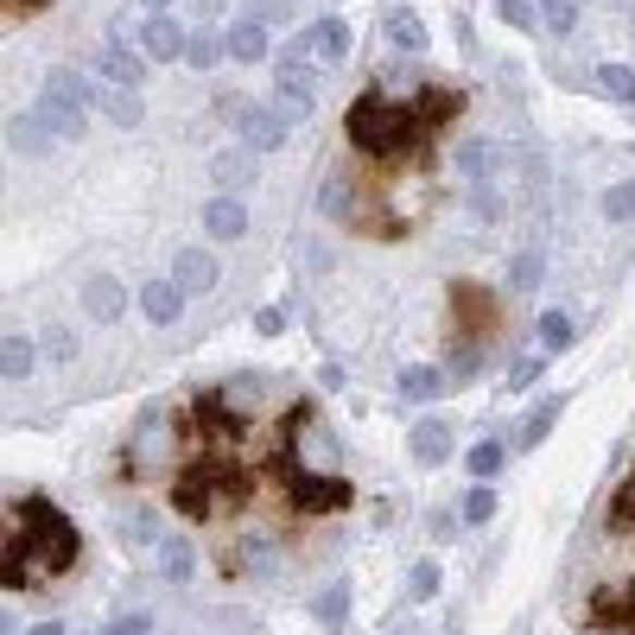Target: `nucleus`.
Returning a JSON list of instances; mask_svg holds the SVG:
<instances>
[{
  "mask_svg": "<svg viewBox=\"0 0 635 635\" xmlns=\"http://www.w3.org/2000/svg\"><path fill=\"white\" fill-rule=\"evenodd\" d=\"M13 540L33 553L38 578H64V572L83 560V534H76V522L51 502V496H20V502H13Z\"/></svg>",
  "mask_w": 635,
  "mask_h": 635,
  "instance_id": "obj_1",
  "label": "nucleus"
},
{
  "mask_svg": "<svg viewBox=\"0 0 635 635\" xmlns=\"http://www.w3.org/2000/svg\"><path fill=\"white\" fill-rule=\"evenodd\" d=\"M343 134H350V147L369 152V159H394V152L426 147V127H419L413 102H388L381 89H363V96L350 102V114H343Z\"/></svg>",
  "mask_w": 635,
  "mask_h": 635,
  "instance_id": "obj_2",
  "label": "nucleus"
},
{
  "mask_svg": "<svg viewBox=\"0 0 635 635\" xmlns=\"http://www.w3.org/2000/svg\"><path fill=\"white\" fill-rule=\"evenodd\" d=\"M242 496H248V477H242L229 457H217V451H204L197 464H185V471L172 477V502H179L185 522H217V515L235 509Z\"/></svg>",
  "mask_w": 635,
  "mask_h": 635,
  "instance_id": "obj_3",
  "label": "nucleus"
},
{
  "mask_svg": "<svg viewBox=\"0 0 635 635\" xmlns=\"http://www.w3.org/2000/svg\"><path fill=\"white\" fill-rule=\"evenodd\" d=\"M280 477H286V489H293V509H305V515H337V509H350L356 502V484L350 477H312V471H300L293 457H280Z\"/></svg>",
  "mask_w": 635,
  "mask_h": 635,
  "instance_id": "obj_4",
  "label": "nucleus"
},
{
  "mask_svg": "<svg viewBox=\"0 0 635 635\" xmlns=\"http://www.w3.org/2000/svg\"><path fill=\"white\" fill-rule=\"evenodd\" d=\"M96 76H109L114 89H141L147 83V51H127V38L109 26L102 45H96Z\"/></svg>",
  "mask_w": 635,
  "mask_h": 635,
  "instance_id": "obj_5",
  "label": "nucleus"
},
{
  "mask_svg": "<svg viewBox=\"0 0 635 635\" xmlns=\"http://www.w3.org/2000/svg\"><path fill=\"white\" fill-rule=\"evenodd\" d=\"M451 318H457V337L484 343V337L496 331V293L471 286V280H457V286H451Z\"/></svg>",
  "mask_w": 635,
  "mask_h": 635,
  "instance_id": "obj_6",
  "label": "nucleus"
},
{
  "mask_svg": "<svg viewBox=\"0 0 635 635\" xmlns=\"http://www.w3.org/2000/svg\"><path fill=\"white\" fill-rule=\"evenodd\" d=\"M293 127H300V121L280 109V102H255V109H242V147L273 152V147H286Z\"/></svg>",
  "mask_w": 635,
  "mask_h": 635,
  "instance_id": "obj_7",
  "label": "nucleus"
},
{
  "mask_svg": "<svg viewBox=\"0 0 635 635\" xmlns=\"http://www.w3.org/2000/svg\"><path fill=\"white\" fill-rule=\"evenodd\" d=\"M591 623H598L603 635L610 630H635V578H610V585L591 591Z\"/></svg>",
  "mask_w": 635,
  "mask_h": 635,
  "instance_id": "obj_8",
  "label": "nucleus"
},
{
  "mask_svg": "<svg viewBox=\"0 0 635 635\" xmlns=\"http://www.w3.org/2000/svg\"><path fill=\"white\" fill-rule=\"evenodd\" d=\"M141 51H147L152 64H179L191 51V33L172 20V13H147V26H141Z\"/></svg>",
  "mask_w": 635,
  "mask_h": 635,
  "instance_id": "obj_9",
  "label": "nucleus"
},
{
  "mask_svg": "<svg viewBox=\"0 0 635 635\" xmlns=\"http://www.w3.org/2000/svg\"><path fill=\"white\" fill-rule=\"evenodd\" d=\"M273 102L293 114V121H305V114L318 109V76L305 71V64H280V76H273Z\"/></svg>",
  "mask_w": 635,
  "mask_h": 635,
  "instance_id": "obj_10",
  "label": "nucleus"
},
{
  "mask_svg": "<svg viewBox=\"0 0 635 635\" xmlns=\"http://www.w3.org/2000/svg\"><path fill=\"white\" fill-rule=\"evenodd\" d=\"M413 114H419V127H426V134H439V127H451V121L464 114V96L445 89V83H426V89L413 96Z\"/></svg>",
  "mask_w": 635,
  "mask_h": 635,
  "instance_id": "obj_11",
  "label": "nucleus"
},
{
  "mask_svg": "<svg viewBox=\"0 0 635 635\" xmlns=\"http://www.w3.org/2000/svg\"><path fill=\"white\" fill-rule=\"evenodd\" d=\"M185 286H179V280H172V273H166V280H147V286H141V312H147V325H179V312H185Z\"/></svg>",
  "mask_w": 635,
  "mask_h": 635,
  "instance_id": "obj_12",
  "label": "nucleus"
},
{
  "mask_svg": "<svg viewBox=\"0 0 635 635\" xmlns=\"http://www.w3.org/2000/svg\"><path fill=\"white\" fill-rule=\"evenodd\" d=\"M210 179L223 185V197L248 191V185H255V147H223V152H210Z\"/></svg>",
  "mask_w": 635,
  "mask_h": 635,
  "instance_id": "obj_13",
  "label": "nucleus"
},
{
  "mask_svg": "<svg viewBox=\"0 0 635 635\" xmlns=\"http://www.w3.org/2000/svg\"><path fill=\"white\" fill-rule=\"evenodd\" d=\"M33 114L51 127V141H83V134H89V109H71V102H58V96H45V89H38Z\"/></svg>",
  "mask_w": 635,
  "mask_h": 635,
  "instance_id": "obj_14",
  "label": "nucleus"
},
{
  "mask_svg": "<svg viewBox=\"0 0 635 635\" xmlns=\"http://www.w3.org/2000/svg\"><path fill=\"white\" fill-rule=\"evenodd\" d=\"M204 229H210L217 242H242V235H248V204H242V197H210V204H204Z\"/></svg>",
  "mask_w": 635,
  "mask_h": 635,
  "instance_id": "obj_15",
  "label": "nucleus"
},
{
  "mask_svg": "<svg viewBox=\"0 0 635 635\" xmlns=\"http://www.w3.org/2000/svg\"><path fill=\"white\" fill-rule=\"evenodd\" d=\"M83 312H89V318H102V325H114V318L127 312V286H121V280H109V273L83 280Z\"/></svg>",
  "mask_w": 635,
  "mask_h": 635,
  "instance_id": "obj_16",
  "label": "nucleus"
},
{
  "mask_svg": "<svg viewBox=\"0 0 635 635\" xmlns=\"http://www.w3.org/2000/svg\"><path fill=\"white\" fill-rule=\"evenodd\" d=\"M172 280H179L185 293H210V286H217V255H210V248H179Z\"/></svg>",
  "mask_w": 635,
  "mask_h": 635,
  "instance_id": "obj_17",
  "label": "nucleus"
},
{
  "mask_svg": "<svg viewBox=\"0 0 635 635\" xmlns=\"http://www.w3.org/2000/svg\"><path fill=\"white\" fill-rule=\"evenodd\" d=\"M407 445H413V457H419L426 471H439V464L451 457V426H445V419H419Z\"/></svg>",
  "mask_w": 635,
  "mask_h": 635,
  "instance_id": "obj_18",
  "label": "nucleus"
},
{
  "mask_svg": "<svg viewBox=\"0 0 635 635\" xmlns=\"http://www.w3.org/2000/svg\"><path fill=\"white\" fill-rule=\"evenodd\" d=\"M38 356H45V350H38L26 331H7V337H0V375H7V381H26V375L38 369Z\"/></svg>",
  "mask_w": 635,
  "mask_h": 635,
  "instance_id": "obj_19",
  "label": "nucleus"
},
{
  "mask_svg": "<svg viewBox=\"0 0 635 635\" xmlns=\"http://www.w3.org/2000/svg\"><path fill=\"white\" fill-rule=\"evenodd\" d=\"M496 166H502V152L489 147V141H457V179H464V185L484 191Z\"/></svg>",
  "mask_w": 635,
  "mask_h": 635,
  "instance_id": "obj_20",
  "label": "nucleus"
},
{
  "mask_svg": "<svg viewBox=\"0 0 635 635\" xmlns=\"http://www.w3.org/2000/svg\"><path fill=\"white\" fill-rule=\"evenodd\" d=\"M223 45H229V58H235V64H261L267 51H273V45H267V26H261V20H235Z\"/></svg>",
  "mask_w": 635,
  "mask_h": 635,
  "instance_id": "obj_21",
  "label": "nucleus"
},
{
  "mask_svg": "<svg viewBox=\"0 0 635 635\" xmlns=\"http://www.w3.org/2000/svg\"><path fill=\"white\" fill-rule=\"evenodd\" d=\"M96 89H102V83H89L83 71H51L45 76V96H58V102H71V109H89V114H96Z\"/></svg>",
  "mask_w": 635,
  "mask_h": 635,
  "instance_id": "obj_22",
  "label": "nucleus"
},
{
  "mask_svg": "<svg viewBox=\"0 0 635 635\" xmlns=\"http://www.w3.org/2000/svg\"><path fill=\"white\" fill-rule=\"evenodd\" d=\"M305 33H312V58H325V64H343V51H350V26H343L337 13L312 20Z\"/></svg>",
  "mask_w": 635,
  "mask_h": 635,
  "instance_id": "obj_23",
  "label": "nucleus"
},
{
  "mask_svg": "<svg viewBox=\"0 0 635 635\" xmlns=\"http://www.w3.org/2000/svg\"><path fill=\"white\" fill-rule=\"evenodd\" d=\"M560 413H565V401H560V394H547V401H540V407H534V413H527V419H522V432H515V451H534V445H547V432L560 426Z\"/></svg>",
  "mask_w": 635,
  "mask_h": 635,
  "instance_id": "obj_24",
  "label": "nucleus"
},
{
  "mask_svg": "<svg viewBox=\"0 0 635 635\" xmlns=\"http://www.w3.org/2000/svg\"><path fill=\"white\" fill-rule=\"evenodd\" d=\"M318 210L337 217V223H356V185H350L343 172H325V185H318Z\"/></svg>",
  "mask_w": 635,
  "mask_h": 635,
  "instance_id": "obj_25",
  "label": "nucleus"
},
{
  "mask_svg": "<svg viewBox=\"0 0 635 635\" xmlns=\"http://www.w3.org/2000/svg\"><path fill=\"white\" fill-rule=\"evenodd\" d=\"M0 585L7 591H38V565H33V553L7 534V560H0Z\"/></svg>",
  "mask_w": 635,
  "mask_h": 635,
  "instance_id": "obj_26",
  "label": "nucleus"
},
{
  "mask_svg": "<svg viewBox=\"0 0 635 635\" xmlns=\"http://www.w3.org/2000/svg\"><path fill=\"white\" fill-rule=\"evenodd\" d=\"M96 109H102V121H114V127H141V96H134V89L102 83V89H96Z\"/></svg>",
  "mask_w": 635,
  "mask_h": 635,
  "instance_id": "obj_27",
  "label": "nucleus"
},
{
  "mask_svg": "<svg viewBox=\"0 0 635 635\" xmlns=\"http://www.w3.org/2000/svg\"><path fill=\"white\" fill-rule=\"evenodd\" d=\"M477 369H484V343H471V337H451V350H445V375H451V388L477 381Z\"/></svg>",
  "mask_w": 635,
  "mask_h": 635,
  "instance_id": "obj_28",
  "label": "nucleus"
},
{
  "mask_svg": "<svg viewBox=\"0 0 635 635\" xmlns=\"http://www.w3.org/2000/svg\"><path fill=\"white\" fill-rule=\"evenodd\" d=\"M445 388H451V375H445V369H407V375H401V394H407L413 407H426V401H439Z\"/></svg>",
  "mask_w": 635,
  "mask_h": 635,
  "instance_id": "obj_29",
  "label": "nucleus"
},
{
  "mask_svg": "<svg viewBox=\"0 0 635 635\" xmlns=\"http://www.w3.org/2000/svg\"><path fill=\"white\" fill-rule=\"evenodd\" d=\"M312 616H318L325 630H343V616H350V585H343V578H331V585L312 598Z\"/></svg>",
  "mask_w": 635,
  "mask_h": 635,
  "instance_id": "obj_30",
  "label": "nucleus"
},
{
  "mask_svg": "<svg viewBox=\"0 0 635 635\" xmlns=\"http://www.w3.org/2000/svg\"><path fill=\"white\" fill-rule=\"evenodd\" d=\"M7 141H13V152H26V159H33V152H45V147H51V127H45L38 114H13Z\"/></svg>",
  "mask_w": 635,
  "mask_h": 635,
  "instance_id": "obj_31",
  "label": "nucleus"
},
{
  "mask_svg": "<svg viewBox=\"0 0 635 635\" xmlns=\"http://www.w3.org/2000/svg\"><path fill=\"white\" fill-rule=\"evenodd\" d=\"M540 280H547V255H540V248H522V255H509V286H515V293H534Z\"/></svg>",
  "mask_w": 635,
  "mask_h": 635,
  "instance_id": "obj_32",
  "label": "nucleus"
},
{
  "mask_svg": "<svg viewBox=\"0 0 635 635\" xmlns=\"http://www.w3.org/2000/svg\"><path fill=\"white\" fill-rule=\"evenodd\" d=\"M502 464H509V451H502V439H484V445H471V457H464V471H471L477 484H489V477H502Z\"/></svg>",
  "mask_w": 635,
  "mask_h": 635,
  "instance_id": "obj_33",
  "label": "nucleus"
},
{
  "mask_svg": "<svg viewBox=\"0 0 635 635\" xmlns=\"http://www.w3.org/2000/svg\"><path fill=\"white\" fill-rule=\"evenodd\" d=\"M388 38H394L401 51H426V20H419V13H388Z\"/></svg>",
  "mask_w": 635,
  "mask_h": 635,
  "instance_id": "obj_34",
  "label": "nucleus"
},
{
  "mask_svg": "<svg viewBox=\"0 0 635 635\" xmlns=\"http://www.w3.org/2000/svg\"><path fill=\"white\" fill-rule=\"evenodd\" d=\"M578 343V325L565 312H540V350H572Z\"/></svg>",
  "mask_w": 635,
  "mask_h": 635,
  "instance_id": "obj_35",
  "label": "nucleus"
},
{
  "mask_svg": "<svg viewBox=\"0 0 635 635\" xmlns=\"http://www.w3.org/2000/svg\"><path fill=\"white\" fill-rule=\"evenodd\" d=\"M159 572H166L172 585H185V578H191V547L179 540V534H172V540H159Z\"/></svg>",
  "mask_w": 635,
  "mask_h": 635,
  "instance_id": "obj_36",
  "label": "nucleus"
},
{
  "mask_svg": "<svg viewBox=\"0 0 635 635\" xmlns=\"http://www.w3.org/2000/svg\"><path fill=\"white\" fill-rule=\"evenodd\" d=\"M439 585H445V578H439V560H419L407 572V598L413 603H432V598H439Z\"/></svg>",
  "mask_w": 635,
  "mask_h": 635,
  "instance_id": "obj_37",
  "label": "nucleus"
},
{
  "mask_svg": "<svg viewBox=\"0 0 635 635\" xmlns=\"http://www.w3.org/2000/svg\"><path fill=\"white\" fill-rule=\"evenodd\" d=\"M603 217L610 223H635V179H616V185L603 191Z\"/></svg>",
  "mask_w": 635,
  "mask_h": 635,
  "instance_id": "obj_38",
  "label": "nucleus"
},
{
  "mask_svg": "<svg viewBox=\"0 0 635 635\" xmlns=\"http://www.w3.org/2000/svg\"><path fill=\"white\" fill-rule=\"evenodd\" d=\"M540 33H578V0H547L540 7Z\"/></svg>",
  "mask_w": 635,
  "mask_h": 635,
  "instance_id": "obj_39",
  "label": "nucleus"
},
{
  "mask_svg": "<svg viewBox=\"0 0 635 635\" xmlns=\"http://www.w3.org/2000/svg\"><path fill=\"white\" fill-rule=\"evenodd\" d=\"M38 350H45V363H76V331H64V325H51V331L38 337Z\"/></svg>",
  "mask_w": 635,
  "mask_h": 635,
  "instance_id": "obj_40",
  "label": "nucleus"
},
{
  "mask_svg": "<svg viewBox=\"0 0 635 635\" xmlns=\"http://www.w3.org/2000/svg\"><path fill=\"white\" fill-rule=\"evenodd\" d=\"M223 51H229L223 38H210V33H191V51H185V64H191V71H210V64H217Z\"/></svg>",
  "mask_w": 635,
  "mask_h": 635,
  "instance_id": "obj_41",
  "label": "nucleus"
},
{
  "mask_svg": "<svg viewBox=\"0 0 635 635\" xmlns=\"http://www.w3.org/2000/svg\"><path fill=\"white\" fill-rule=\"evenodd\" d=\"M598 83H603V96H616V102H635V71H630V64H603Z\"/></svg>",
  "mask_w": 635,
  "mask_h": 635,
  "instance_id": "obj_42",
  "label": "nucleus"
},
{
  "mask_svg": "<svg viewBox=\"0 0 635 635\" xmlns=\"http://www.w3.org/2000/svg\"><path fill=\"white\" fill-rule=\"evenodd\" d=\"M489 515H496V489H489V484H477L471 496H464V527H484Z\"/></svg>",
  "mask_w": 635,
  "mask_h": 635,
  "instance_id": "obj_43",
  "label": "nucleus"
},
{
  "mask_svg": "<svg viewBox=\"0 0 635 635\" xmlns=\"http://www.w3.org/2000/svg\"><path fill=\"white\" fill-rule=\"evenodd\" d=\"M496 13H502L509 26H522V33H534V20H540V13H534L527 0H496Z\"/></svg>",
  "mask_w": 635,
  "mask_h": 635,
  "instance_id": "obj_44",
  "label": "nucleus"
},
{
  "mask_svg": "<svg viewBox=\"0 0 635 635\" xmlns=\"http://www.w3.org/2000/svg\"><path fill=\"white\" fill-rule=\"evenodd\" d=\"M102 635H152V616H147V610H134V616H114Z\"/></svg>",
  "mask_w": 635,
  "mask_h": 635,
  "instance_id": "obj_45",
  "label": "nucleus"
},
{
  "mask_svg": "<svg viewBox=\"0 0 635 635\" xmlns=\"http://www.w3.org/2000/svg\"><path fill=\"white\" fill-rule=\"evenodd\" d=\"M286 13H293V0H248V20H286Z\"/></svg>",
  "mask_w": 635,
  "mask_h": 635,
  "instance_id": "obj_46",
  "label": "nucleus"
},
{
  "mask_svg": "<svg viewBox=\"0 0 635 635\" xmlns=\"http://www.w3.org/2000/svg\"><path fill=\"white\" fill-rule=\"evenodd\" d=\"M255 331L280 337V331H286V312H280V305H261V312H255Z\"/></svg>",
  "mask_w": 635,
  "mask_h": 635,
  "instance_id": "obj_47",
  "label": "nucleus"
},
{
  "mask_svg": "<svg viewBox=\"0 0 635 635\" xmlns=\"http://www.w3.org/2000/svg\"><path fill=\"white\" fill-rule=\"evenodd\" d=\"M534 375H540V363H534V356H522V363H515V369H509V388H527V381H534Z\"/></svg>",
  "mask_w": 635,
  "mask_h": 635,
  "instance_id": "obj_48",
  "label": "nucleus"
},
{
  "mask_svg": "<svg viewBox=\"0 0 635 635\" xmlns=\"http://www.w3.org/2000/svg\"><path fill=\"white\" fill-rule=\"evenodd\" d=\"M26 635H64V623H33Z\"/></svg>",
  "mask_w": 635,
  "mask_h": 635,
  "instance_id": "obj_49",
  "label": "nucleus"
},
{
  "mask_svg": "<svg viewBox=\"0 0 635 635\" xmlns=\"http://www.w3.org/2000/svg\"><path fill=\"white\" fill-rule=\"evenodd\" d=\"M141 7H147V13H166V7H172V0H141Z\"/></svg>",
  "mask_w": 635,
  "mask_h": 635,
  "instance_id": "obj_50",
  "label": "nucleus"
}]
</instances>
